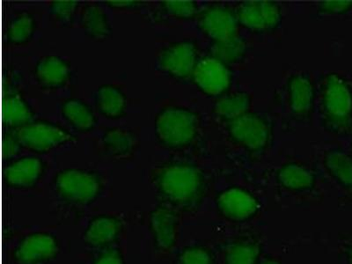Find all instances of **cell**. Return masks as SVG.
<instances>
[{
	"label": "cell",
	"instance_id": "15",
	"mask_svg": "<svg viewBox=\"0 0 352 264\" xmlns=\"http://www.w3.org/2000/svg\"><path fill=\"white\" fill-rule=\"evenodd\" d=\"M46 165L40 157L30 155L15 159L5 169V182L14 190H30L39 184Z\"/></svg>",
	"mask_w": 352,
	"mask_h": 264
},
{
	"label": "cell",
	"instance_id": "8",
	"mask_svg": "<svg viewBox=\"0 0 352 264\" xmlns=\"http://www.w3.org/2000/svg\"><path fill=\"white\" fill-rule=\"evenodd\" d=\"M197 44L180 41L168 44L157 56V69L166 76L178 80L191 78L199 62Z\"/></svg>",
	"mask_w": 352,
	"mask_h": 264
},
{
	"label": "cell",
	"instance_id": "12",
	"mask_svg": "<svg viewBox=\"0 0 352 264\" xmlns=\"http://www.w3.org/2000/svg\"><path fill=\"white\" fill-rule=\"evenodd\" d=\"M191 78L201 93L218 98L228 93L232 80L228 65L213 56L200 59Z\"/></svg>",
	"mask_w": 352,
	"mask_h": 264
},
{
	"label": "cell",
	"instance_id": "14",
	"mask_svg": "<svg viewBox=\"0 0 352 264\" xmlns=\"http://www.w3.org/2000/svg\"><path fill=\"white\" fill-rule=\"evenodd\" d=\"M288 108L297 121L307 122L313 118L316 91L312 78L305 72L292 74L286 83Z\"/></svg>",
	"mask_w": 352,
	"mask_h": 264
},
{
	"label": "cell",
	"instance_id": "4",
	"mask_svg": "<svg viewBox=\"0 0 352 264\" xmlns=\"http://www.w3.org/2000/svg\"><path fill=\"white\" fill-rule=\"evenodd\" d=\"M197 113L185 107L166 106L154 119V134L162 146L170 150L187 148L199 135Z\"/></svg>",
	"mask_w": 352,
	"mask_h": 264
},
{
	"label": "cell",
	"instance_id": "30",
	"mask_svg": "<svg viewBox=\"0 0 352 264\" xmlns=\"http://www.w3.org/2000/svg\"><path fill=\"white\" fill-rule=\"evenodd\" d=\"M160 5L168 16L176 20H192L197 18L201 12L198 3L190 0H165Z\"/></svg>",
	"mask_w": 352,
	"mask_h": 264
},
{
	"label": "cell",
	"instance_id": "21",
	"mask_svg": "<svg viewBox=\"0 0 352 264\" xmlns=\"http://www.w3.org/2000/svg\"><path fill=\"white\" fill-rule=\"evenodd\" d=\"M94 102L97 111L110 120H118L126 115L128 97L116 85L103 84L97 88Z\"/></svg>",
	"mask_w": 352,
	"mask_h": 264
},
{
	"label": "cell",
	"instance_id": "19",
	"mask_svg": "<svg viewBox=\"0 0 352 264\" xmlns=\"http://www.w3.org/2000/svg\"><path fill=\"white\" fill-rule=\"evenodd\" d=\"M140 146L138 134L130 128L113 127L103 132L100 148L107 157L115 160L132 158Z\"/></svg>",
	"mask_w": 352,
	"mask_h": 264
},
{
	"label": "cell",
	"instance_id": "18",
	"mask_svg": "<svg viewBox=\"0 0 352 264\" xmlns=\"http://www.w3.org/2000/svg\"><path fill=\"white\" fill-rule=\"evenodd\" d=\"M124 228V222L116 215H97L88 222L83 232V241L90 248H107L120 238Z\"/></svg>",
	"mask_w": 352,
	"mask_h": 264
},
{
	"label": "cell",
	"instance_id": "11",
	"mask_svg": "<svg viewBox=\"0 0 352 264\" xmlns=\"http://www.w3.org/2000/svg\"><path fill=\"white\" fill-rule=\"evenodd\" d=\"M58 238L48 232H34L21 239L12 252L16 264H47L58 256Z\"/></svg>",
	"mask_w": 352,
	"mask_h": 264
},
{
	"label": "cell",
	"instance_id": "6",
	"mask_svg": "<svg viewBox=\"0 0 352 264\" xmlns=\"http://www.w3.org/2000/svg\"><path fill=\"white\" fill-rule=\"evenodd\" d=\"M12 132L22 148L36 154L52 153L76 140L74 135L61 125L45 121L32 122Z\"/></svg>",
	"mask_w": 352,
	"mask_h": 264
},
{
	"label": "cell",
	"instance_id": "16",
	"mask_svg": "<svg viewBox=\"0 0 352 264\" xmlns=\"http://www.w3.org/2000/svg\"><path fill=\"white\" fill-rule=\"evenodd\" d=\"M262 237L245 232L232 238L222 252V264H258L264 256Z\"/></svg>",
	"mask_w": 352,
	"mask_h": 264
},
{
	"label": "cell",
	"instance_id": "37",
	"mask_svg": "<svg viewBox=\"0 0 352 264\" xmlns=\"http://www.w3.org/2000/svg\"><path fill=\"white\" fill-rule=\"evenodd\" d=\"M351 244H352V242H351Z\"/></svg>",
	"mask_w": 352,
	"mask_h": 264
},
{
	"label": "cell",
	"instance_id": "26",
	"mask_svg": "<svg viewBox=\"0 0 352 264\" xmlns=\"http://www.w3.org/2000/svg\"><path fill=\"white\" fill-rule=\"evenodd\" d=\"M32 107L21 94L14 92L6 96L4 103V119L6 125L12 130L25 126L34 122Z\"/></svg>",
	"mask_w": 352,
	"mask_h": 264
},
{
	"label": "cell",
	"instance_id": "2",
	"mask_svg": "<svg viewBox=\"0 0 352 264\" xmlns=\"http://www.w3.org/2000/svg\"><path fill=\"white\" fill-rule=\"evenodd\" d=\"M197 19L198 28L212 42L214 58L228 65L243 60L247 43L241 36L234 9L225 5L210 6Z\"/></svg>",
	"mask_w": 352,
	"mask_h": 264
},
{
	"label": "cell",
	"instance_id": "3",
	"mask_svg": "<svg viewBox=\"0 0 352 264\" xmlns=\"http://www.w3.org/2000/svg\"><path fill=\"white\" fill-rule=\"evenodd\" d=\"M320 113L323 126L336 136L352 134V87L336 72L323 77L320 87Z\"/></svg>",
	"mask_w": 352,
	"mask_h": 264
},
{
	"label": "cell",
	"instance_id": "7",
	"mask_svg": "<svg viewBox=\"0 0 352 264\" xmlns=\"http://www.w3.org/2000/svg\"><path fill=\"white\" fill-rule=\"evenodd\" d=\"M226 131L232 142L252 153L265 152L273 138L270 122L262 116L251 111L228 122Z\"/></svg>",
	"mask_w": 352,
	"mask_h": 264
},
{
	"label": "cell",
	"instance_id": "13",
	"mask_svg": "<svg viewBox=\"0 0 352 264\" xmlns=\"http://www.w3.org/2000/svg\"><path fill=\"white\" fill-rule=\"evenodd\" d=\"M182 214L165 204L154 208L149 216V228L154 247L160 254L174 250L180 238Z\"/></svg>",
	"mask_w": 352,
	"mask_h": 264
},
{
	"label": "cell",
	"instance_id": "34",
	"mask_svg": "<svg viewBox=\"0 0 352 264\" xmlns=\"http://www.w3.org/2000/svg\"><path fill=\"white\" fill-rule=\"evenodd\" d=\"M105 5L113 10L128 11L140 8L143 5V2L137 0H109L105 1Z\"/></svg>",
	"mask_w": 352,
	"mask_h": 264
},
{
	"label": "cell",
	"instance_id": "5",
	"mask_svg": "<svg viewBox=\"0 0 352 264\" xmlns=\"http://www.w3.org/2000/svg\"><path fill=\"white\" fill-rule=\"evenodd\" d=\"M53 187L65 202L75 206H88L98 199L103 185L96 173L69 168L56 173L53 178Z\"/></svg>",
	"mask_w": 352,
	"mask_h": 264
},
{
	"label": "cell",
	"instance_id": "17",
	"mask_svg": "<svg viewBox=\"0 0 352 264\" xmlns=\"http://www.w3.org/2000/svg\"><path fill=\"white\" fill-rule=\"evenodd\" d=\"M72 75L71 63L60 56H43L34 68L36 83L43 89L60 90L70 82Z\"/></svg>",
	"mask_w": 352,
	"mask_h": 264
},
{
	"label": "cell",
	"instance_id": "28",
	"mask_svg": "<svg viewBox=\"0 0 352 264\" xmlns=\"http://www.w3.org/2000/svg\"><path fill=\"white\" fill-rule=\"evenodd\" d=\"M80 3L75 0H54L49 3V14L58 26L70 28L80 11Z\"/></svg>",
	"mask_w": 352,
	"mask_h": 264
},
{
	"label": "cell",
	"instance_id": "9",
	"mask_svg": "<svg viewBox=\"0 0 352 264\" xmlns=\"http://www.w3.org/2000/svg\"><path fill=\"white\" fill-rule=\"evenodd\" d=\"M218 214L232 224H243L259 214L261 204L254 194L241 187H229L217 195Z\"/></svg>",
	"mask_w": 352,
	"mask_h": 264
},
{
	"label": "cell",
	"instance_id": "27",
	"mask_svg": "<svg viewBox=\"0 0 352 264\" xmlns=\"http://www.w3.org/2000/svg\"><path fill=\"white\" fill-rule=\"evenodd\" d=\"M37 22L33 14L21 12L8 22L6 36L12 45L23 46L30 43L36 32Z\"/></svg>",
	"mask_w": 352,
	"mask_h": 264
},
{
	"label": "cell",
	"instance_id": "31",
	"mask_svg": "<svg viewBox=\"0 0 352 264\" xmlns=\"http://www.w3.org/2000/svg\"><path fill=\"white\" fill-rule=\"evenodd\" d=\"M317 12L323 15H345L352 12L351 0H328L319 2Z\"/></svg>",
	"mask_w": 352,
	"mask_h": 264
},
{
	"label": "cell",
	"instance_id": "22",
	"mask_svg": "<svg viewBox=\"0 0 352 264\" xmlns=\"http://www.w3.org/2000/svg\"><path fill=\"white\" fill-rule=\"evenodd\" d=\"M276 180L283 190L294 194L307 193L316 184L314 173L308 166L297 162L281 166L276 172Z\"/></svg>",
	"mask_w": 352,
	"mask_h": 264
},
{
	"label": "cell",
	"instance_id": "24",
	"mask_svg": "<svg viewBox=\"0 0 352 264\" xmlns=\"http://www.w3.org/2000/svg\"><path fill=\"white\" fill-rule=\"evenodd\" d=\"M61 116L74 130L87 133L92 131L97 124L96 115L84 100L78 98L65 100L61 105Z\"/></svg>",
	"mask_w": 352,
	"mask_h": 264
},
{
	"label": "cell",
	"instance_id": "23",
	"mask_svg": "<svg viewBox=\"0 0 352 264\" xmlns=\"http://www.w3.org/2000/svg\"><path fill=\"white\" fill-rule=\"evenodd\" d=\"M322 165L333 182L352 196V153L339 148L327 150Z\"/></svg>",
	"mask_w": 352,
	"mask_h": 264
},
{
	"label": "cell",
	"instance_id": "32",
	"mask_svg": "<svg viewBox=\"0 0 352 264\" xmlns=\"http://www.w3.org/2000/svg\"><path fill=\"white\" fill-rule=\"evenodd\" d=\"M93 264H126L120 248H110L100 254Z\"/></svg>",
	"mask_w": 352,
	"mask_h": 264
},
{
	"label": "cell",
	"instance_id": "20",
	"mask_svg": "<svg viewBox=\"0 0 352 264\" xmlns=\"http://www.w3.org/2000/svg\"><path fill=\"white\" fill-rule=\"evenodd\" d=\"M78 19L84 34L94 42H104L111 36V22L99 4L93 2L81 6Z\"/></svg>",
	"mask_w": 352,
	"mask_h": 264
},
{
	"label": "cell",
	"instance_id": "33",
	"mask_svg": "<svg viewBox=\"0 0 352 264\" xmlns=\"http://www.w3.org/2000/svg\"><path fill=\"white\" fill-rule=\"evenodd\" d=\"M22 148L21 144L19 142L17 138L15 137L14 132L6 135L5 138V154L8 159H12L20 154Z\"/></svg>",
	"mask_w": 352,
	"mask_h": 264
},
{
	"label": "cell",
	"instance_id": "25",
	"mask_svg": "<svg viewBox=\"0 0 352 264\" xmlns=\"http://www.w3.org/2000/svg\"><path fill=\"white\" fill-rule=\"evenodd\" d=\"M251 108L252 98L250 94L235 91L220 96L213 105L212 112L216 118L228 124L250 112Z\"/></svg>",
	"mask_w": 352,
	"mask_h": 264
},
{
	"label": "cell",
	"instance_id": "10",
	"mask_svg": "<svg viewBox=\"0 0 352 264\" xmlns=\"http://www.w3.org/2000/svg\"><path fill=\"white\" fill-rule=\"evenodd\" d=\"M241 27L254 33H270L282 23L281 6L269 0H250L239 3L234 8Z\"/></svg>",
	"mask_w": 352,
	"mask_h": 264
},
{
	"label": "cell",
	"instance_id": "1",
	"mask_svg": "<svg viewBox=\"0 0 352 264\" xmlns=\"http://www.w3.org/2000/svg\"><path fill=\"white\" fill-rule=\"evenodd\" d=\"M151 184L162 204L182 215L199 210L207 193L206 175L190 163L169 162L157 166L151 174Z\"/></svg>",
	"mask_w": 352,
	"mask_h": 264
},
{
	"label": "cell",
	"instance_id": "35",
	"mask_svg": "<svg viewBox=\"0 0 352 264\" xmlns=\"http://www.w3.org/2000/svg\"><path fill=\"white\" fill-rule=\"evenodd\" d=\"M258 264H283L278 257L274 256H264Z\"/></svg>",
	"mask_w": 352,
	"mask_h": 264
},
{
	"label": "cell",
	"instance_id": "36",
	"mask_svg": "<svg viewBox=\"0 0 352 264\" xmlns=\"http://www.w3.org/2000/svg\"><path fill=\"white\" fill-rule=\"evenodd\" d=\"M345 258H346L347 264H352V244L350 245L347 248L346 251H345Z\"/></svg>",
	"mask_w": 352,
	"mask_h": 264
},
{
	"label": "cell",
	"instance_id": "29",
	"mask_svg": "<svg viewBox=\"0 0 352 264\" xmlns=\"http://www.w3.org/2000/svg\"><path fill=\"white\" fill-rule=\"evenodd\" d=\"M176 264H217V256L207 245H190L180 251Z\"/></svg>",
	"mask_w": 352,
	"mask_h": 264
}]
</instances>
